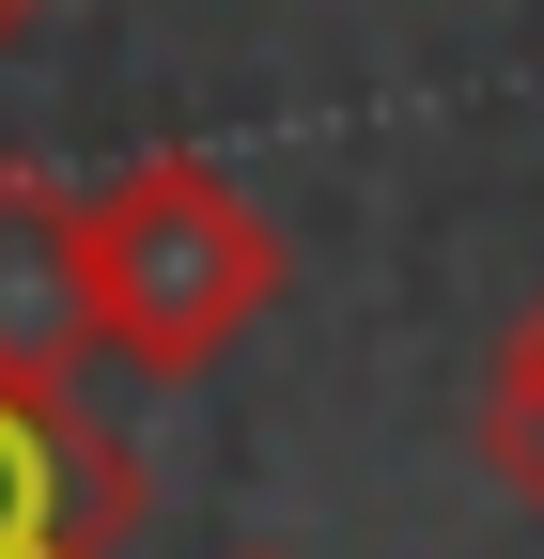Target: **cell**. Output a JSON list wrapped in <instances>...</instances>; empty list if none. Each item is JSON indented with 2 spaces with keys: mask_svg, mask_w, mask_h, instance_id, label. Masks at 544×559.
Listing matches in <instances>:
<instances>
[{
  "mask_svg": "<svg viewBox=\"0 0 544 559\" xmlns=\"http://www.w3.org/2000/svg\"><path fill=\"white\" fill-rule=\"evenodd\" d=\"M94 234V326L125 373H218L281 296V234L218 156H125L109 187H79Z\"/></svg>",
  "mask_w": 544,
  "mask_h": 559,
  "instance_id": "cell-1",
  "label": "cell"
},
{
  "mask_svg": "<svg viewBox=\"0 0 544 559\" xmlns=\"http://www.w3.org/2000/svg\"><path fill=\"white\" fill-rule=\"evenodd\" d=\"M141 544V451L79 389H0V559H125Z\"/></svg>",
  "mask_w": 544,
  "mask_h": 559,
  "instance_id": "cell-2",
  "label": "cell"
},
{
  "mask_svg": "<svg viewBox=\"0 0 544 559\" xmlns=\"http://www.w3.org/2000/svg\"><path fill=\"white\" fill-rule=\"evenodd\" d=\"M94 358H109V326H94V234H79V187L0 171V389H79Z\"/></svg>",
  "mask_w": 544,
  "mask_h": 559,
  "instance_id": "cell-3",
  "label": "cell"
},
{
  "mask_svg": "<svg viewBox=\"0 0 544 559\" xmlns=\"http://www.w3.org/2000/svg\"><path fill=\"white\" fill-rule=\"evenodd\" d=\"M466 436H483L498 498H513V513H544V296L513 311V342L483 358V419H466Z\"/></svg>",
  "mask_w": 544,
  "mask_h": 559,
  "instance_id": "cell-4",
  "label": "cell"
},
{
  "mask_svg": "<svg viewBox=\"0 0 544 559\" xmlns=\"http://www.w3.org/2000/svg\"><path fill=\"white\" fill-rule=\"evenodd\" d=\"M32 16H47V0H0V62H16V47H32Z\"/></svg>",
  "mask_w": 544,
  "mask_h": 559,
  "instance_id": "cell-5",
  "label": "cell"
},
{
  "mask_svg": "<svg viewBox=\"0 0 544 559\" xmlns=\"http://www.w3.org/2000/svg\"><path fill=\"white\" fill-rule=\"evenodd\" d=\"M249 559H281V544H249Z\"/></svg>",
  "mask_w": 544,
  "mask_h": 559,
  "instance_id": "cell-6",
  "label": "cell"
}]
</instances>
